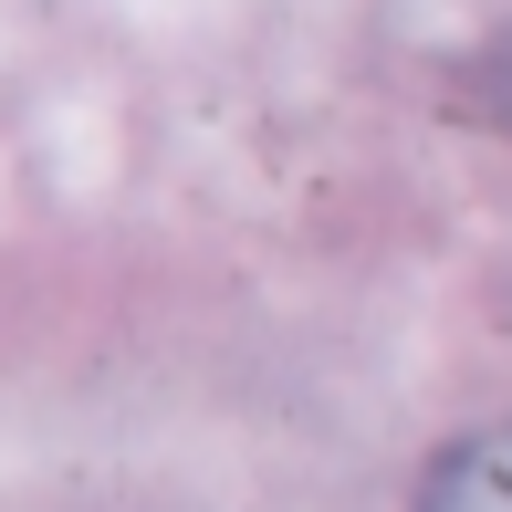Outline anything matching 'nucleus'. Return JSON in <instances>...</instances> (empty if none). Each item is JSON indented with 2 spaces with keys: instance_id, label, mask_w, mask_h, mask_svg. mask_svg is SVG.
I'll use <instances>...</instances> for the list:
<instances>
[{
  "instance_id": "f257e3e1",
  "label": "nucleus",
  "mask_w": 512,
  "mask_h": 512,
  "mask_svg": "<svg viewBox=\"0 0 512 512\" xmlns=\"http://www.w3.org/2000/svg\"><path fill=\"white\" fill-rule=\"evenodd\" d=\"M418 512H512V418L439 450V471L418 481Z\"/></svg>"
}]
</instances>
